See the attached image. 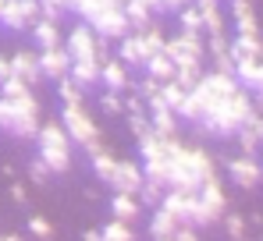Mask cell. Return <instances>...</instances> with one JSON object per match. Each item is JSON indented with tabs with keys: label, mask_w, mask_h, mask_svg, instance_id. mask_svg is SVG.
I'll use <instances>...</instances> for the list:
<instances>
[{
	"label": "cell",
	"mask_w": 263,
	"mask_h": 241,
	"mask_svg": "<svg viewBox=\"0 0 263 241\" xmlns=\"http://www.w3.org/2000/svg\"><path fill=\"white\" fill-rule=\"evenodd\" d=\"M235 89H242L238 82H235V75H220V71H203V78H199V85L192 89V99L199 103V114L206 117L217 103H224ZM199 117V120H203Z\"/></svg>",
	"instance_id": "obj_6"
},
{
	"label": "cell",
	"mask_w": 263,
	"mask_h": 241,
	"mask_svg": "<svg viewBox=\"0 0 263 241\" xmlns=\"http://www.w3.org/2000/svg\"><path fill=\"white\" fill-rule=\"evenodd\" d=\"M164 241H171V238H164Z\"/></svg>",
	"instance_id": "obj_53"
},
{
	"label": "cell",
	"mask_w": 263,
	"mask_h": 241,
	"mask_svg": "<svg viewBox=\"0 0 263 241\" xmlns=\"http://www.w3.org/2000/svg\"><path fill=\"white\" fill-rule=\"evenodd\" d=\"M40 18H43L40 0H4V7H0V25L7 32H25Z\"/></svg>",
	"instance_id": "obj_9"
},
{
	"label": "cell",
	"mask_w": 263,
	"mask_h": 241,
	"mask_svg": "<svg viewBox=\"0 0 263 241\" xmlns=\"http://www.w3.org/2000/svg\"><path fill=\"white\" fill-rule=\"evenodd\" d=\"M164 53L171 57L175 71H178V68H203L206 46H203V36H185V32H178L175 39H167Z\"/></svg>",
	"instance_id": "obj_7"
},
{
	"label": "cell",
	"mask_w": 263,
	"mask_h": 241,
	"mask_svg": "<svg viewBox=\"0 0 263 241\" xmlns=\"http://www.w3.org/2000/svg\"><path fill=\"white\" fill-rule=\"evenodd\" d=\"M36 146H40V160L50 167V174H64L71 167V138L64 135L61 120H46L36 131Z\"/></svg>",
	"instance_id": "obj_5"
},
{
	"label": "cell",
	"mask_w": 263,
	"mask_h": 241,
	"mask_svg": "<svg viewBox=\"0 0 263 241\" xmlns=\"http://www.w3.org/2000/svg\"><path fill=\"white\" fill-rule=\"evenodd\" d=\"M228 209V195H224V185L217 177L203 181V188L196 192V224H214L224 216Z\"/></svg>",
	"instance_id": "obj_8"
},
{
	"label": "cell",
	"mask_w": 263,
	"mask_h": 241,
	"mask_svg": "<svg viewBox=\"0 0 263 241\" xmlns=\"http://www.w3.org/2000/svg\"><path fill=\"white\" fill-rule=\"evenodd\" d=\"M192 4H196V11H199V18H203V36H224L228 18H224L217 0H192Z\"/></svg>",
	"instance_id": "obj_20"
},
{
	"label": "cell",
	"mask_w": 263,
	"mask_h": 241,
	"mask_svg": "<svg viewBox=\"0 0 263 241\" xmlns=\"http://www.w3.org/2000/svg\"><path fill=\"white\" fill-rule=\"evenodd\" d=\"M86 25L100 36V39H107V43H110V39H125V36L132 32L128 18H125V11H121V4H107V7H103L92 22H86Z\"/></svg>",
	"instance_id": "obj_10"
},
{
	"label": "cell",
	"mask_w": 263,
	"mask_h": 241,
	"mask_svg": "<svg viewBox=\"0 0 263 241\" xmlns=\"http://www.w3.org/2000/svg\"><path fill=\"white\" fill-rule=\"evenodd\" d=\"M68 78L79 82L82 89L96 85V82H100V61H96V57H92V61H75V64H71V71H68Z\"/></svg>",
	"instance_id": "obj_25"
},
{
	"label": "cell",
	"mask_w": 263,
	"mask_h": 241,
	"mask_svg": "<svg viewBox=\"0 0 263 241\" xmlns=\"http://www.w3.org/2000/svg\"><path fill=\"white\" fill-rule=\"evenodd\" d=\"M11 78V57H0V85Z\"/></svg>",
	"instance_id": "obj_47"
},
{
	"label": "cell",
	"mask_w": 263,
	"mask_h": 241,
	"mask_svg": "<svg viewBox=\"0 0 263 241\" xmlns=\"http://www.w3.org/2000/svg\"><path fill=\"white\" fill-rule=\"evenodd\" d=\"M36 57H40V75H43V78H50V82L68 78V71H71V57H68V50H64V46L40 50Z\"/></svg>",
	"instance_id": "obj_14"
},
{
	"label": "cell",
	"mask_w": 263,
	"mask_h": 241,
	"mask_svg": "<svg viewBox=\"0 0 263 241\" xmlns=\"http://www.w3.org/2000/svg\"><path fill=\"white\" fill-rule=\"evenodd\" d=\"M100 110L110 114V117L125 114V96H118V92H103V96H100Z\"/></svg>",
	"instance_id": "obj_38"
},
{
	"label": "cell",
	"mask_w": 263,
	"mask_h": 241,
	"mask_svg": "<svg viewBox=\"0 0 263 241\" xmlns=\"http://www.w3.org/2000/svg\"><path fill=\"white\" fill-rule=\"evenodd\" d=\"M224 167H228V177H231L238 188H256L260 177H263L260 160H253V156H235V160H228Z\"/></svg>",
	"instance_id": "obj_15"
},
{
	"label": "cell",
	"mask_w": 263,
	"mask_h": 241,
	"mask_svg": "<svg viewBox=\"0 0 263 241\" xmlns=\"http://www.w3.org/2000/svg\"><path fill=\"white\" fill-rule=\"evenodd\" d=\"M217 177V167H214V156L199 146H178V153L171 156V170H167V188L171 192H199L203 181Z\"/></svg>",
	"instance_id": "obj_1"
},
{
	"label": "cell",
	"mask_w": 263,
	"mask_h": 241,
	"mask_svg": "<svg viewBox=\"0 0 263 241\" xmlns=\"http://www.w3.org/2000/svg\"><path fill=\"white\" fill-rule=\"evenodd\" d=\"M82 241H100V231H89V234H86Z\"/></svg>",
	"instance_id": "obj_50"
},
{
	"label": "cell",
	"mask_w": 263,
	"mask_h": 241,
	"mask_svg": "<svg viewBox=\"0 0 263 241\" xmlns=\"http://www.w3.org/2000/svg\"><path fill=\"white\" fill-rule=\"evenodd\" d=\"M160 96H164V103H167L171 110H178V107L185 103V96H189V92H185L178 82H164V85H160Z\"/></svg>",
	"instance_id": "obj_35"
},
{
	"label": "cell",
	"mask_w": 263,
	"mask_h": 241,
	"mask_svg": "<svg viewBox=\"0 0 263 241\" xmlns=\"http://www.w3.org/2000/svg\"><path fill=\"white\" fill-rule=\"evenodd\" d=\"M249 114H253V96H249L246 89H235V92H231L224 103H217L196 128L206 131V135H214V138H231V135L246 124Z\"/></svg>",
	"instance_id": "obj_2"
},
{
	"label": "cell",
	"mask_w": 263,
	"mask_h": 241,
	"mask_svg": "<svg viewBox=\"0 0 263 241\" xmlns=\"http://www.w3.org/2000/svg\"><path fill=\"white\" fill-rule=\"evenodd\" d=\"M100 82L107 85V92H118V96H125V92L132 89L128 68H125L118 57H110V61H103V64H100Z\"/></svg>",
	"instance_id": "obj_17"
},
{
	"label": "cell",
	"mask_w": 263,
	"mask_h": 241,
	"mask_svg": "<svg viewBox=\"0 0 263 241\" xmlns=\"http://www.w3.org/2000/svg\"><path fill=\"white\" fill-rule=\"evenodd\" d=\"M11 199L14 202H25L29 195H25V185H11Z\"/></svg>",
	"instance_id": "obj_48"
},
{
	"label": "cell",
	"mask_w": 263,
	"mask_h": 241,
	"mask_svg": "<svg viewBox=\"0 0 263 241\" xmlns=\"http://www.w3.org/2000/svg\"><path fill=\"white\" fill-rule=\"evenodd\" d=\"M82 85L79 82H71V78H61L57 82V96H61V103H82Z\"/></svg>",
	"instance_id": "obj_34"
},
{
	"label": "cell",
	"mask_w": 263,
	"mask_h": 241,
	"mask_svg": "<svg viewBox=\"0 0 263 241\" xmlns=\"http://www.w3.org/2000/svg\"><path fill=\"white\" fill-rule=\"evenodd\" d=\"M32 89L25 85L22 78H7L4 85H0V99H22V96H29Z\"/></svg>",
	"instance_id": "obj_36"
},
{
	"label": "cell",
	"mask_w": 263,
	"mask_h": 241,
	"mask_svg": "<svg viewBox=\"0 0 263 241\" xmlns=\"http://www.w3.org/2000/svg\"><path fill=\"white\" fill-rule=\"evenodd\" d=\"M100 241H135L128 224H121V220H114V224H107L103 231H100Z\"/></svg>",
	"instance_id": "obj_33"
},
{
	"label": "cell",
	"mask_w": 263,
	"mask_h": 241,
	"mask_svg": "<svg viewBox=\"0 0 263 241\" xmlns=\"http://www.w3.org/2000/svg\"><path fill=\"white\" fill-rule=\"evenodd\" d=\"M142 68H146V78L160 82V85H164V82H175V64H171V57H167V53H157V57H149Z\"/></svg>",
	"instance_id": "obj_24"
},
{
	"label": "cell",
	"mask_w": 263,
	"mask_h": 241,
	"mask_svg": "<svg viewBox=\"0 0 263 241\" xmlns=\"http://www.w3.org/2000/svg\"><path fill=\"white\" fill-rule=\"evenodd\" d=\"M178 227H181V224H178L175 216H171L167 209H160V206H157V213H153V220H149V234H153L157 241H164V238H171Z\"/></svg>",
	"instance_id": "obj_27"
},
{
	"label": "cell",
	"mask_w": 263,
	"mask_h": 241,
	"mask_svg": "<svg viewBox=\"0 0 263 241\" xmlns=\"http://www.w3.org/2000/svg\"><path fill=\"white\" fill-rule=\"evenodd\" d=\"M125 114H146V103H142L135 92H128V96H125Z\"/></svg>",
	"instance_id": "obj_44"
},
{
	"label": "cell",
	"mask_w": 263,
	"mask_h": 241,
	"mask_svg": "<svg viewBox=\"0 0 263 241\" xmlns=\"http://www.w3.org/2000/svg\"><path fill=\"white\" fill-rule=\"evenodd\" d=\"M110 209H114V220H121V224L139 220V213H142V206H139L135 195H114L110 199Z\"/></svg>",
	"instance_id": "obj_26"
},
{
	"label": "cell",
	"mask_w": 263,
	"mask_h": 241,
	"mask_svg": "<svg viewBox=\"0 0 263 241\" xmlns=\"http://www.w3.org/2000/svg\"><path fill=\"white\" fill-rule=\"evenodd\" d=\"M139 39H142V46H146V61L157 57V53H164V46H167V36H164V29H160L157 22H153L149 29H142Z\"/></svg>",
	"instance_id": "obj_28"
},
{
	"label": "cell",
	"mask_w": 263,
	"mask_h": 241,
	"mask_svg": "<svg viewBox=\"0 0 263 241\" xmlns=\"http://www.w3.org/2000/svg\"><path fill=\"white\" fill-rule=\"evenodd\" d=\"M178 25H181L185 36H203V18L196 11V4H189L185 11H178Z\"/></svg>",
	"instance_id": "obj_31"
},
{
	"label": "cell",
	"mask_w": 263,
	"mask_h": 241,
	"mask_svg": "<svg viewBox=\"0 0 263 241\" xmlns=\"http://www.w3.org/2000/svg\"><path fill=\"white\" fill-rule=\"evenodd\" d=\"M121 11H125V18H128V29H132V32H142V29H149V25H153V14H149L139 0H128Z\"/></svg>",
	"instance_id": "obj_29"
},
{
	"label": "cell",
	"mask_w": 263,
	"mask_h": 241,
	"mask_svg": "<svg viewBox=\"0 0 263 241\" xmlns=\"http://www.w3.org/2000/svg\"><path fill=\"white\" fill-rule=\"evenodd\" d=\"M29 177H32V181H40V185H43L46 177H50V167H46V163L40 160V156H36V160L29 163Z\"/></svg>",
	"instance_id": "obj_43"
},
{
	"label": "cell",
	"mask_w": 263,
	"mask_h": 241,
	"mask_svg": "<svg viewBox=\"0 0 263 241\" xmlns=\"http://www.w3.org/2000/svg\"><path fill=\"white\" fill-rule=\"evenodd\" d=\"M64 50H68L71 64H75V61H92V57H96V32L89 29L86 22H79V25L68 32V43H64ZM96 61H100V57H96Z\"/></svg>",
	"instance_id": "obj_11"
},
{
	"label": "cell",
	"mask_w": 263,
	"mask_h": 241,
	"mask_svg": "<svg viewBox=\"0 0 263 241\" xmlns=\"http://www.w3.org/2000/svg\"><path fill=\"white\" fill-rule=\"evenodd\" d=\"M71 4H75V0H40V11H43V18L57 22L64 11H71Z\"/></svg>",
	"instance_id": "obj_37"
},
{
	"label": "cell",
	"mask_w": 263,
	"mask_h": 241,
	"mask_svg": "<svg viewBox=\"0 0 263 241\" xmlns=\"http://www.w3.org/2000/svg\"><path fill=\"white\" fill-rule=\"evenodd\" d=\"M149 117V128L157 131V135H178V117H175V110H149L146 114Z\"/></svg>",
	"instance_id": "obj_30"
},
{
	"label": "cell",
	"mask_w": 263,
	"mask_h": 241,
	"mask_svg": "<svg viewBox=\"0 0 263 241\" xmlns=\"http://www.w3.org/2000/svg\"><path fill=\"white\" fill-rule=\"evenodd\" d=\"M29 231H32V238H43V241L53 234V227H50L46 216H29Z\"/></svg>",
	"instance_id": "obj_42"
},
{
	"label": "cell",
	"mask_w": 263,
	"mask_h": 241,
	"mask_svg": "<svg viewBox=\"0 0 263 241\" xmlns=\"http://www.w3.org/2000/svg\"><path fill=\"white\" fill-rule=\"evenodd\" d=\"M128 128H132V135H135V138H146V135L153 131L146 114H128Z\"/></svg>",
	"instance_id": "obj_41"
},
{
	"label": "cell",
	"mask_w": 263,
	"mask_h": 241,
	"mask_svg": "<svg viewBox=\"0 0 263 241\" xmlns=\"http://www.w3.org/2000/svg\"><path fill=\"white\" fill-rule=\"evenodd\" d=\"M139 4H142V7H146L149 14H157V11H164V7H160V0H139Z\"/></svg>",
	"instance_id": "obj_49"
},
{
	"label": "cell",
	"mask_w": 263,
	"mask_h": 241,
	"mask_svg": "<svg viewBox=\"0 0 263 241\" xmlns=\"http://www.w3.org/2000/svg\"><path fill=\"white\" fill-rule=\"evenodd\" d=\"M118 61L125 68H142L146 64V46L139 39V32H128L125 39H118Z\"/></svg>",
	"instance_id": "obj_21"
},
{
	"label": "cell",
	"mask_w": 263,
	"mask_h": 241,
	"mask_svg": "<svg viewBox=\"0 0 263 241\" xmlns=\"http://www.w3.org/2000/svg\"><path fill=\"white\" fill-rule=\"evenodd\" d=\"M189 4H192V0H160V7H164V11H171V14H178V11H185Z\"/></svg>",
	"instance_id": "obj_45"
},
{
	"label": "cell",
	"mask_w": 263,
	"mask_h": 241,
	"mask_svg": "<svg viewBox=\"0 0 263 241\" xmlns=\"http://www.w3.org/2000/svg\"><path fill=\"white\" fill-rule=\"evenodd\" d=\"M171 241H199V238H196V231H192V227H178L175 234H171Z\"/></svg>",
	"instance_id": "obj_46"
},
{
	"label": "cell",
	"mask_w": 263,
	"mask_h": 241,
	"mask_svg": "<svg viewBox=\"0 0 263 241\" xmlns=\"http://www.w3.org/2000/svg\"><path fill=\"white\" fill-rule=\"evenodd\" d=\"M29 32H32V43H36L40 50H53V46H61V25L50 22V18H40Z\"/></svg>",
	"instance_id": "obj_23"
},
{
	"label": "cell",
	"mask_w": 263,
	"mask_h": 241,
	"mask_svg": "<svg viewBox=\"0 0 263 241\" xmlns=\"http://www.w3.org/2000/svg\"><path fill=\"white\" fill-rule=\"evenodd\" d=\"M260 170H263V156H260Z\"/></svg>",
	"instance_id": "obj_52"
},
{
	"label": "cell",
	"mask_w": 263,
	"mask_h": 241,
	"mask_svg": "<svg viewBox=\"0 0 263 241\" xmlns=\"http://www.w3.org/2000/svg\"><path fill=\"white\" fill-rule=\"evenodd\" d=\"M263 36H235L231 39V61H260Z\"/></svg>",
	"instance_id": "obj_22"
},
{
	"label": "cell",
	"mask_w": 263,
	"mask_h": 241,
	"mask_svg": "<svg viewBox=\"0 0 263 241\" xmlns=\"http://www.w3.org/2000/svg\"><path fill=\"white\" fill-rule=\"evenodd\" d=\"M61 128H64V135H68L71 142L86 146L89 156L107 149V146H103V135H100V128H96V120L89 117L86 103H64V107H61Z\"/></svg>",
	"instance_id": "obj_4"
},
{
	"label": "cell",
	"mask_w": 263,
	"mask_h": 241,
	"mask_svg": "<svg viewBox=\"0 0 263 241\" xmlns=\"http://www.w3.org/2000/svg\"><path fill=\"white\" fill-rule=\"evenodd\" d=\"M160 209H167L181 227H196V195L192 192H164L160 199Z\"/></svg>",
	"instance_id": "obj_12"
},
{
	"label": "cell",
	"mask_w": 263,
	"mask_h": 241,
	"mask_svg": "<svg viewBox=\"0 0 263 241\" xmlns=\"http://www.w3.org/2000/svg\"><path fill=\"white\" fill-rule=\"evenodd\" d=\"M224 227H228V234L231 241H246V216H238V213H231V216H224Z\"/></svg>",
	"instance_id": "obj_39"
},
{
	"label": "cell",
	"mask_w": 263,
	"mask_h": 241,
	"mask_svg": "<svg viewBox=\"0 0 263 241\" xmlns=\"http://www.w3.org/2000/svg\"><path fill=\"white\" fill-rule=\"evenodd\" d=\"M43 128L40 120V99L29 92L22 99H0V131H11L18 138H36Z\"/></svg>",
	"instance_id": "obj_3"
},
{
	"label": "cell",
	"mask_w": 263,
	"mask_h": 241,
	"mask_svg": "<svg viewBox=\"0 0 263 241\" xmlns=\"http://www.w3.org/2000/svg\"><path fill=\"white\" fill-rule=\"evenodd\" d=\"M11 78H22L32 89L36 82L43 78V75H40V57H36L32 50H18V53L11 57Z\"/></svg>",
	"instance_id": "obj_18"
},
{
	"label": "cell",
	"mask_w": 263,
	"mask_h": 241,
	"mask_svg": "<svg viewBox=\"0 0 263 241\" xmlns=\"http://www.w3.org/2000/svg\"><path fill=\"white\" fill-rule=\"evenodd\" d=\"M231 25H235V36H260L253 0H231Z\"/></svg>",
	"instance_id": "obj_16"
},
{
	"label": "cell",
	"mask_w": 263,
	"mask_h": 241,
	"mask_svg": "<svg viewBox=\"0 0 263 241\" xmlns=\"http://www.w3.org/2000/svg\"><path fill=\"white\" fill-rule=\"evenodd\" d=\"M235 138H238V146H242V156H253L256 149H260V142H263V114H249L246 117V124L235 131Z\"/></svg>",
	"instance_id": "obj_19"
},
{
	"label": "cell",
	"mask_w": 263,
	"mask_h": 241,
	"mask_svg": "<svg viewBox=\"0 0 263 241\" xmlns=\"http://www.w3.org/2000/svg\"><path fill=\"white\" fill-rule=\"evenodd\" d=\"M139 192H142V199L149 202V206H160V199H164V192H167V188H164V185H157V181H142V188H139Z\"/></svg>",
	"instance_id": "obj_40"
},
{
	"label": "cell",
	"mask_w": 263,
	"mask_h": 241,
	"mask_svg": "<svg viewBox=\"0 0 263 241\" xmlns=\"http://www.w3.org/2000/svg\"><path fill=\"white\" fill-rule=\"evenodd\" d=\"M142 163L139 160H118V170H114V177H110V185H114V195H139V188H142Z\"/></svg>",
	"instance_id": "obj_13"
},
{
	"label": "cell",
	"mask_w": 263,
	"mask_h": 241,
	"mask_svg": "<svg viewBox=\"0 0 263 241\" xmlns=\"http://www.w3.org/2000/svg\"><path fill=\"white\" fill-rule=\"evenodd\" d=\"M0 241H22V238H18V234H4Z\"/></svg>",
	"instance_id": "obj_51"
},
{
	"label": "cell",
	"mask_w": 263,
	"mask_h": 241,
	"mask_svg": "<svg viewBox=\"0 0 263 241\" xmlns=\"http://www.w3.org/2000/svg\"><path fill=\"white\" fill-rule=\"evenodd\" d=\"M92 170H96V177H100V181H110V177H114V170H118V156H114L110 149L92 153Z\"/></svg>",
	"instance_id": "obj_32"
}]
</instances>
